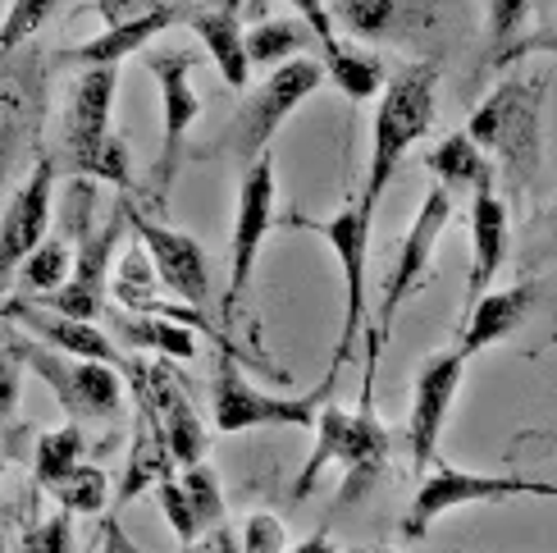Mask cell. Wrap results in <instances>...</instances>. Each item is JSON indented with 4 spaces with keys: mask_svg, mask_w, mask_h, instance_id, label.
<instances>
[{
    "mask_svg": "<svg viewBox=\"0 0 557 553\" xmlns=\"http://www.w3.org/2000/svg\"><path fill=\"white\" fill-rule=\"evenodd\" d=\"M548 257H557V206H553V216H548V243L540 251V261H548Z\"/></svg>",
    "mask_w": 557,
    "mask_h": 553,
    "instance_id": "bcb514c9",
    "label": "cell"
},
{
    "mask_svg": "<svg viewBox=\"0 0 557 553\" xmlns=\"http://www.w3.org/2000/svg\"><path fill=\"white\" fill-rule=\"evenodd\" d=\"M10 353L18 357V366H28V371L51 389L60 411L69 421L78 426H120L124 421V371L110 361H87V357H69L51 343H41L33 334H14L10 339Z\"/></svg>",
    "mask_w": 557,
    "mask_h": 553,
    "instance_id": "8992f818",
    "label": "cell"
},
{
    "mask_svg": "<svg viewBox=\"0 0 557 553\" xmlns=\"http://www.w3.org/2000/svg\"><path fill=\"white\" fill-rule=\"evenodd\" d=\"M467 361L457 348L453 353H434L421 371H416V389H411V426H407V440H411V467L416 476H425V467L438 463V440H444V426H448V411L457 403V389L461 376H467Z\"/></svg>",
    "mask_w": 557,
    "mask_h": 553,
    "instance_id": "e0dca14e",
    "label": "cell"
},
{
    "mask_svg": "<svg viewBox=\"0 0 557 553\" xmlns=\"http://www.w3.org/2000/svg\"><path fill=\"white\" fill-rule=\"evenodd\" d=\"M530 51H544V56H557V19L553 23H544V28H535L530 37H521L512 51L503 56V64H512V60H521V56H530Z\"/></svg>",
    "mask_w": 557,
    "mask_h": 553,
    "instance_id": "b9f144b4",
    "label": "cell"
},
{
    "mask_svg": "<svg viewBox=\"0 0 557 553\" xmlns=\"http://www.w3.org/2000/svg\"><path fill=\"white\" fill-rule=\"evenodd\" d=\"M425 170L438 179V188L457 193H475L484 179H498L494 174V160L475 147L471 133H448L430 156H425Z\"/></svg>",
    "mask_w": 557,
    "mask_h": 553,
    "instance_id": "4316f807",
    "label": "cell"
},
{
    "mask_svg": "<svg viewBox=\"0 0 557 553\" xmlns=\"http://www.w3.org/2000/svg\"><path fill=\"white\" fill-rule=\"evenodd\" d=\"M69 270H74V243H69L64 234H60V238L46 234V238H41V243L28 251V261L18 266V274H23V288L37 293V297L55 293V288L69 280Z\"/></svg>",
    "mask_w": 557,
    "mask_h": 553,
    "instance_id": "1f68e13d",
    "label": "cell"
},
{
    "mask_svg": "<svg viewBox=\"0 0 557 553\" xmlns=\"http://www.w3.org/2000/svg\"><path fill=\"white\" fill-rule=\"evenodd\" d=\"M0 476H5V453H0Z\"/></svg>",
    "mask_w": 557,
    "mask_h": 553,
    "instance_id": "c3c4849f",
    "label": "cell"
},
{
    "mask_svg": "<svg viewBox=\"0 0 557 553\" xmlns=\"http://www.w3.org/2000/svg\"><path fill=\"white\" fill-rule=\"evenodd\" d=\"M453 224V193L448 188H434L425 193L421 211H416L411 229L398 243V257H393L388 274H384V288H380V307H375V325H370V348H366V380H361V407H370L375 398V371H380V357H384V343L393 339V325H398L403 307L411 303L416 293L425 288L430 270H434V247L444 238V229Z\"/></svg>",
    "mask_w": 557,
    "mask_h": 553,
    "instance_id": "5b68a950",
    "label": "cell"
},
{
    "mask_svg": "<svg viewBox=\"0 0 557 553\" xmlns=\"http://www.w3.org/2000/svg\"><path fill=\"white\" fill-rule=\"evenodd\" d=\"M288 5H293V10H297V19L315 33L320 56H324V51H334V46H338V33H334V14L324 10V0H288Z\"/></svg>",
    "mask_w": 557,
    "mask_h": 553,
    "instance_id": "f35d334b",
    "label": "cell"
},
{
    "mask_svg": "<svg viewBox=\"0 0 557 553\" xmlns=\"http://www.w3.org/2000/svg\"><path fill=\"white\" fill-rule=\"evenodd\" d=\"M507 251H512V220H507V201L498 193V179H484L471 193V280H467V297L461 307H471L475 297H484L494 288L498 270L507 266Z\"/></svg>",
    "mask_w": 557,
    "mask_h": 553,
    "instance_id": "ffe728a7",
    "label": "cell"
},
{
    "mask_svg": "<svg viewBox=\"0 0 557 553\" xmlns=\"http://www.w3.org/2000/svg\"><path fill=\"white\" fill-rule=\"evenodd\" d=\"M315 41V33L301 19H261L257 28L247 33V60L251 64H284L297 51H307Z\"/></svg>",
    "mask_w": 557,
    "mask_h": 553,
    "instance_id": "f546056e",
    "label": "cell"
},
{
    "mask_svg": "<svg viewBox=\"0 0 557 553\" xmlns=\"http://www.w3.org/2000/svg\"><path fill=\"white\" fill-rule=\"evenodd\" d=\"M324 64V78H330L347 101H370V97H380L384 83H388V69L375 51H366V46H347L338 41L334 51H324L320 56Z\"/></svg>",
    "mask_w": 557,
    "mask_h": 553,
    "instance_id": "83f0119b",
    "label": "cell"
},
{
    "mask_svg": "<svg viewBox=\"0 0 557 553\" xmlns=\"http://www.w3.org/2000/svg\"><path fill=\"white\" fill-rule=\"evenodd\" d=\"M156 503H160V513H165V521H170V531H174L178 544H193V540L201 536L197 513H193L188 494H183V480H178V476L160 480V486H156Z\"/></svg>",
    "mask_w": 557,
    "mask_h": 553,
    "instance_id": "8d00e7d4",
    "label": "cell"
},
{
    "mask_svg": "<svg viewBox=\"0 0 557 553\" xmlns=\"http://www.w3.org/2000/svg\"><path fill=\"white\" fill-rule=\"evenodd\" d=\"M375 553H398V549H375Z\"/></svg>",
    "mask_w": 557,
    "mask_h": 553,
    "instance_id": "681fc988",
    "label": "cell"
},
{
    "mask_svg": "<svg viewBox=\"0 0 557 553\" xmlns=\"http://www.w3.org/2000/svg\"><path fill=\"white\" fill-rule=\"evenodd\" d=\"M334 394V380L324 376V384L307 398H284V394H265L247 380V357L238 348H215L211 361V426L220 434H243V430H265V426H284V430H315V417L324 398Z\"/></svg>",
    "mask_w": 557,
    "mask_h": 553,
    "instance_id": "52a82bcc",
    "label": "cell"
},
{
    "mask_svg": "<svg viewBox=\"0 0 557 553\" xmlns=\"http://www.w3.org/2000/svg\"><path fill=\"white\" fill-rule=\"evenodd\" d=\"M243 553H284L288 549V526L278 521L274 513H251L243 521V536H238Z\"/></svg>",
    "mask_w": 557,
    "mask_h": 553,
    "instance_id": "74e56055",
    "label": "cell"
},
{
    "mask_svg": "<svg viewBox=\"0 0 557 553\" xmlns=\"http://www.w3.org/2000/svg\"><path fill=\"white\" fill-rule=\"evenodd\" d=\"M544 5H553V0H544Z\"/></svg>",
    "mask_w": 557,
    "mask_h": 553,
    "instance_id": "f907efd6",
    "label": "cell"
},
{
    "mask_svg": "<svg viewBox=\"0 0 557 553\" xmlns=\"http://www.w3.org/2000/svg\"><path fill=\"white\" fill-rule=\"evenodd\" d=\"M525 19H530V0H490V19H484V60L503 64V56L521 41Z\"/></svg>",
    "mask_w": 557,
    "mask_h": 553,
    "instance_id": "836d02e7",
    "label": "cell"
},
{
    "mask_svg": "<svg viewBox=\"0 0 557 553\" xmlns=\"http://www.w3.org/2000/svg\"><path fill=\"white\" fill-rule=\"evenodd\" d=\"M178 553H238V531L234 526H215V531L197 536L193 544H183Z\"/></svg>",
    "mask_w": 557,
    "mask_h": 553,
    "instance_id": "7bdbcfd3",
    "label": "cell"
},
{
    "mask_svg": "<svg viewBox=\"0 0 557 553\" xmlns=\"http://www.w3.org/2000/svg\"><path fill=\"white\" fill-rule=\"evenodd\" d=\"M55 156H37L33 174L23 179V188L10 197L5 216H0V284L18 274L28 261V251L51 234V201H55Z\"/></svg>",
    "mask_w": 557,
    "mask_h": 553,
    "instance_id": "d6986e66",
    "label": "cell"
},
{
    "mask_svg": "<svg viewBox=\"0 0 557 553\" xmlns=\"http://www.w3.org/2000/svg\"><path fill=\"white\" fill-rule=\"evenodd\" d=\"M521 494H535V480H521V476H484V471H457L434 463L430 476H421V486L411 494V508L403 517V536L407 540H425L430 526L453 513V508H475V503H507V499H521Z\"/></svg>",
    "mask_w": 557,
    "mask_h": 553,
    "instance_id": "9a60e30c",
    "label": "cell"
},
{
    "mask_svg": "<svg viewBox=\"0 0 557 553\" xmlns=\"http://www.w3.org/2000/svg\"><path fill=\"white\" fill-rule=\"evenodd\" d=\"M55 10H60V0H14L5 23H0V51H14V46L33 41Z\"/></svg>",
    "mask_w": 557,
    "mask_h": 553,
    "instance_id": "e575fe53",
    "label": "cell"
},
{
    "mask_svg": "<svg viewBox=\"0 0 557 553\" xmlns=\"http://www.w3.org/2000/svg\"><path fill=\"white\" fill-rule=\"evenodd\" d=\"M160 5H165V0H97V14H101L106 28H114V23H133Z\"/></svg>",
    "mask_w": 557,
    "mask_h": 553,
    "instance_id": "ab89813d",
    "label": "cell"
},
{
    "mask_svg": "<svg viewBox=\"0 0 557 553\" xmlns=\"http://www.w3.org/2000/svg\"><path fill=\"white\" fill-rule=\"evenodd\" d=\"M293 553H343V549H338V544L330 540V531H315L311 540H301V544H297Z\"/></svg>",
    "mask_w": 557,
    "mask_h": 553,
    "instance_id": "f6af8a7d",
    "label": "cell"
},
{
    "mask_svg": "<svg viewBox=\"0 0 557 553\" xmlns=\"http://www.w3.org/2000/svg\"><path fill=\"white\" fill-rule=\"evenodd\" d=\"M330 467H343L338 508L361 503L384 480V471H388V430L380 426V417L370 407H357V411H347L338 403L320 407L315 444L307 453V463H301V471L293 476V503H307L315 480Z\"/></svg>",
    "mask_w": 557,
    "mask_h": 553,
    "instance_id": "277c9868",
    "label": "cell"
},
{
    "mask_svg": "<svg viewBox=\"0 0 557 553\" xmlns=\"http://www.w3.org/2000/svg\"><path fill=\"white\" fill-rule=\"evenodd\" d=\"M197 64V51H147V69L160 87V151L151 160V174H147V188L143 197L151 206H165L174 179H178V160H183V143H188V128L197 124L201 114V97L193 91L188 74Z\"/></svg>",
    "mask_w": 557,
    "mask_h": 553,
    "instance_id": "8fae6325",
    "label": "cell"
},
{
    "mask_svg": "<svg viewBox=\"0 0 557 553\" xmlns=\"http://www.w3.org/2000/svg\"><path fill=\"white\" fill-rule=\"evenodd\" d=\"M120 64H83L64 91V133L55 170L69 179H97L120 193H133V160L124 137L110 128Z\"/></svg>",
    "mask_w": 557,
    "mask_h": 553,
    "instance_id": "6da1fadb",
    "label": "cell"
},
{
    "mask_svg": "<svg viewBox=\"0 0 557 553\" xmlns=\"http://www.w3.org/2000/svg\"><path fill=\"white\" fill-rule=\"evenodd\" d=\"M183 14H188V5H178V0H165L160 10L143 14V19H133V23H114V28H106L101 37H91L83 46H74V51H64L60 60L64 64H120L124 56L133 51H147V46L160 37V33H170L174 23H183Z\"/></svg>",
    "mask_w": 557,
    "mask_h": 553,
    "instance_id": "603a6c76",
    "label": "cell"
},
{
    "mask_svg": "<svg viewBox=\"0 0 557 553\" xmlns=\"http://www.w3.org/2000/svg\"><path fill=\"white\" fill-rule=\"evenodd\" d=\"M14 553H74V526H69V513L55 508L51 517H33L28 531H18Z\"/></svg>",
    "mask_w": 557,
    "mask_h": 553,
    "instance_id": "d590c367",
    "label": "cell"
},
{
    "mask_svg": "<svg viewBox=\"0 0 557 553\" xmlns=\"http://www.w3.org/2000/svg\"><path fill=\"white\" fill-rule=\"evenodd\" d=\"M434 101H438V64L434 60H416L403 64L380 91L375 120H370V160H366V183H361V211L375 216L380 197L388 193L398 160L421 143L434 124Z\"/></svg>",
    "mask_w": 557,
    "mask_h": 553,
    "instance_id": "3957f363",
    "label": "cell"
},
{
    "mask_svg": "<svg viewBox=\"0 0 557 553\" xmlns=\"http://www.w3.org/2000/svg\"><path fill=\"white\" fill-rule=\"evenodd\" d=\"M137 403H147L156 411V421H160V430H165L178 471L201 463V457H206V426H201V417L193 411L188 394H183L178 376L170 371V357L147 366V398H137Z\"/></svg>",
    "mask_w": 557,
    "mask_h": 553,
    "instance_id": "7402d4cb",
    "label": "cell"
},
{
    "mask_svg": "<svg viewBox=\"0 0 557 553\" xmlns=\"http://www.w3.org/2000/svg\"><path fill=\"white\" fill-rule=\"evenodd\" d=\"M18 407V357L0 348V421H10Z\"/></svg>",
    "mask_w": 557,
    "mask_h": 553,
    "instance_id": "60d3db41",
    "label": "cell"
},
{
    "mask_svg": "<svg viewBox=\"0 0 557 553\" xmlns=\"http://www.w3.org/2000/svg\"><path fill=\"white\" fill-rule=\"evenodd\" d=\"M124 229H128L124 211L114 201V216L74 243V270H69V280L55 293L37 297V303L55 307L64 316H78V320H101L110 307V270H114V247H120Z\"/></svg>",
    "mask_w": 557,
    "mask_h": 553,
    "instance_id": "2e32d148",
    "label": "cell"
},
{
    "mask_svg": "<svg viewBox=\"0 0 557 553\" xmlns=\"http://www.w3.org/2000/svg\"><path fill=\"white\" fill-rule=\"evenodd\" d=\"M101 553H147V549L133 544V536L120 526V517H106L101 521Z\"/></svg>",
    "mask_w": 557,
    "mask_h": 553,
    "instance_id": "ee69618b",
    "label": "cell"
},
{
    "mask_svg": "<svg viewBox=\"0 0 557 553\" xmlns=\"http://www.w3.org/2000/svg\"><path fill=\"white\" fill-rule=\"evenodd\" d=\"M120 211H124V224L137 234V243L147 247L160 288L174 293L188 311L211 316V311H215V284H211V266H206L201 243H197L193 234H183V229L160 224V220L147 211V206L133 201V193L120 197Z\"/></svg>",
    "mask_w": 557,
    "mask_h": 553,
    "instance_id": "30bf717a",
    "label": "cell"
},
{
    "mask_svg": "<svg viewBox=\"0 0 557 553\" xmlns=\"http://www.w3.org/2000/svg\"><path fill=\"white\" fill-rule=\"evenodd\" d=\"M183 23H188V28L201 37L206 56H211L215 69H220V78H224L228 87H247V78H251V60H247V37H243L238 10H234V5H215V10L188 5Z\"/></svg>",
    "mask_w": 557,
    "mask_h": 553,
    "instance_id": "d4e9b609",
    "label": "cell"
},
{
    "mask_svg": "<svg viewBox=\"0 0 557 553\" xmlns=\"http://www.w3.org/2000/svg\"><path fill=\"white\" fill-rule=\"evenodd\" d=\"M165 476H174V453H170V440L160 430L156 411L147 403H137V434H133V448H128V467H124V480L114 486V508H124L137 494L156 490Z\"/></svg>",
    "mask_w": 557,
    "mask_h": 553,
    "instance_id": "484cf974",
    "label": "cell"
},
{
    "mask_svg": "<svg viewBox=\"0 0 557 553\" xmlns=\"http://www.w3.org/2000/svg\"><path fill=\"white\" fill-rule=\"evenodd\" d=\"M51 499H55V508H64L69 517H97V513H106V503H114L110 476L101 467H91V463H78L74 471H69L51 490Z\"/></svg>",
    "mask_w": 557,
    "mask_h": 553,
    "instance_id": "4dcf8cb0",
    "label": "cell"
},
{
    "mask_svg": "<svg viewBox=\"0 0 557 553\" xmlns=\"http://www.w3.org/2000/svg\"><path fill=\"white\" fill-rule=\"evenodd\" d=\"M83 453H87V430L78 421H64L55 430L37 434V444H33V486L51 494L60 480L83 463Z\"/></svg>",
    "mask_w": 557,
    "mask_h": 553,
    "instance_id": "f1b7e54d",
    "label": "cell"
},
{
    "mask_svg": "<svg viewBox=\"0 0 557 553\" xmlns=\"http://www.w3.org/2000/svg\"><path fill=\"white\" fill-rule=\"evenodd\" d=\"M370 229H375V216L361 211V201H347L338 216H330L320 224L324 243L334 247V257L343 266V330L334 343V361H330V380H338V371L352 361L357 343L366 334V266H370Z\"/></svg>",
    "mask_w": 557,
    "mask_h": 553,
    "instance_id": "5bb4252c",
    "label": "cell"
},
{
    "mask_svg": "<svg viewBox=\"0 0 557 553\" xmlns=\"http://www.w3.org/2000/svg\"><path fill=\"white\" fill-rule=\"evenodd\" d=\"M0 316L10 320L14 330L33 334L41 343H51V348L69 353V357H87V361H110L120 366L124 380L133 384L137 398H147V366L137 361V353H124L120 343H114V334L101 330V320H78V316H64L55 307L37 303V297H10L5 307H0Z\"/></svg>",
    "mask_w": 557,
    "mask_h": 553,
    "instance_id": "7c38bea8",
    "label": "cell"
},
{
    "mask_svg": "<svg viewBox=\"0 0 557 553\" xmlns=\"http://www.w3.org/2000/svg\"><path fill=\"white\" fill-rule=\"evenodd\" d=\"M46 124V56L33 41L0 51V193L23 165V156L37 151Z\"/></svg>",
    "mask_w": 557,
    "mask_h": 553,
    "instance_id": "ba28073f",
    "label": "cell"
},
{
    "mask_svg": "<svg viewBox=\"0 0 557 553\" xmlns=\"http://www.w3.org/2000/svg\"><path fill=\"white\" fill-rule=\"evenodd\" d=\"M324 83V64L320 60H307V56H293L284 64H274V74L251 87V97L238 106L234 124H228V137H224V151L238 156V160H257L270 151L274 133L284 128L288 114L311 97V91Z\"/></svg>",
    "mask_w": 557,
    "mask_h": 553,
    "instance_id": "9c48e42d",
    "label": "cell"
},
{
    "mask_svg": "<svg viewBox=\"0 0 557 553\" xmlns=\"http://www.w3.org/2000/svg\"><path fill=\"white\" fill-rule=\"evenodd\" d=\"M183 494H188L193 503V513H197V526H201V536L206 531H215V526H224V490H220V476L215 467L206 463H193V467H183Z\"/></svg>",
    "mask_w": 557,
    "mask_h": 553,
    "instance_id": "d6a6232c",
    "label": "cell"
},
{
    "mask_svg": "<svg viewBox=\"0 0 557 553\" xmlns=\"http://www.w3.org/2000/svg\"><path fill=\"white\" fill-rule=\"evenodd\" d=\"M467 133L475 147L494 160L507 197H521L540 174L544 160V78L517 74L498 83L490 97L471 110Z\"/></svg>",
    "mask_w": 557,
    "mask_h": 553,
    "instance_id": "7a4b0ae2",
    "label": "cell"
},
{
    "mask_svg": "<svg viewBox=\"0 0 557 553\" xmlns=\"http://www.w3.org/2000/svg\"><path fill=\"white\" fill-rule=\"evenodd\" d=\"M553 297H557V284L548 280V274H530V280H521L512 288H490V293L475 297V303L467 307L457 353L461 357H475L484 348H494V343L512 339L530 316L553 303Z\"/></svg>",
    "mask_w": 557,
    "mask_h": 553,
    "instance_id": "ac0fdd59",
    "label": "cell"
},
{
    "mask_svg": "<svg viewBox=\"0 0 557 553\" xmlns=\"http://www.w3.org/2000/svg\"><path fill=\"white\" fill-rule=\"evenodd\" d=\"M444 0H334V23H343L361 41L411 46L430 33Z\"/></svg>",
    "mask_w": 557,
    "mask_h": 553,
    "instance_id": "44dd1931",
    "label": "cell"
},
{
    "mask_svg": "<svg viewBox=\"0 0 557 553\" xmlns=\"http://www.w3.org/2000/svg\"><path fill=\"white\" fill-rule=\"evenodd\" d=\"M535 499H557V486H553V480H535Z\"/></svg>",
    "mask_w": 557,
    "mask_h": 553,
    "instance_id": "7dc6e473",
    "label": "cell"
},
{
    "mask_svg": "<svg viewBox=\"0 0 557 553\" xmlns=\"http://www.w3.org/2000/svg\"><path fill=\"white\" fill-rule=\"evenodd\" d=\"M274 197H278V179H274V156H257L247 165L238 183V211H234V247H228V288L220 297V316L224 325L238 316V303L251 288V270L265 247V234L274 224Z\"/></svg>",
    "mask_w": 557,
    "mask_h": 553,
    "instance_id": "4fadbf2b",
    "label": "cell"
},
{
    "mask_svg": "<svg viewBox=\"0 0 557 553\" xmlns=\"http://www.w3.org/2000/svg\"><path fill=\"white\" fill-rule=\"evenodd\" d=\"M106 325L114 334V343L124 348H143V353H160V357H174V361H188L197 353V339L193 325H183L174 316H156V311H128V307H106Z\"/></svg>",
    "mask_w": 557,
    "mask_h": 553,
    "instance_id": "cb8c5ba5",
    "label": "cell"
}]
</instances>
